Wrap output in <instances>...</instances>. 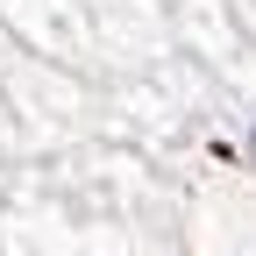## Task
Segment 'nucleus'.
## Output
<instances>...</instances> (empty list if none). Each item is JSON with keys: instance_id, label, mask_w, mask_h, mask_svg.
I'll return each instance as SVG.
<instances>
[{"instance_id": "20e7f679", "label": "nucleus", "mask_w": 256, "mask_h": 256, "mask_svg": "<svg viewBox=\"0 0 256 256\" xmlns=\"http://www.w3.org/2000/svg\"><path fill=\"white\" fill-rule=\"evenodd\" d=\"M178 50L206 72V164H228L256 178V43L235 36L220 0H171Z\"/></svg>"}, {"instance_id": "0eeeda50", "label": "nucleus", "mask_w": 256, "mask_h": 256, "mask_svg": "<svg viewBox=\"0 0 256 256\" xmlns=\"http://www.w3.org/2000/svg\"><path fill=\"white\" fill-rule=\"evenodd\" d=\"M178 256H185V249H178Z\"/></svg>"}, {"instance_id": "39448f33", "label": "nucleus", "mask_w": 256, "mask_h": 256, "mask_svg": "<svg viewBox=\"0 0 256 256\" xmlns=\"http://www.w3.org/2000/svg\"><path fill=\"white\" fill-rule=\"evenodd\" d=\"M220 8H228L235 36H249V43H256V0H220Z\"/></svg>"}, {"instance_id": "f257e3e1", "label": "nucleus", "mask_w": 256, "mask_h": 256, "mask_svg": "<svg viewBox=\"0 0 256 256\" xmlns=\"http://www.w3.org/2000/svg\"><path fill=\"white\" fill-rule=\"evenodd\" d=\"M178 185L128 142H72L0 185V256H178Z\"/></svg>"}, {"instance_id": "423d86ee", "label": "nucleus", "mask_w": 256, "mask_h": 256, "mask_svg": "<svg viewBox=\"0 0 256 256\" xmlns=\"http://www.w3.org/2000/svg\"><path fill=\"white\" fill-rule=\"evenodd\" d=\"M0 185H8V164H0Z\"/></svg>"}, {"instance_id": "f03ea898", "label": "nucleus", "mask_w": 256, "mask_h": 256, "mask_svg": "<svg viewBox=\"0 0 256 256\" xmlns=\"http://www.w3.org/2000/svg\"><path fill=\"white\" fill-rule=\"evenodd\" d=\"M0 22L92 92H121L178 57L171 0H0Z\"/></svg>"}, {"instance_id": "7ed1b4c3", "label": "nucleus", "mask_w": 256, "mask_h": 256, "mask_svg": "<svg viewBox=\"0 0 256 256\" xmlns=\"http://www.w3.org/2000/svg\"><path fill=\"white\" fill-rule=\"evenodd\" d=\"M92 136H107V100L72 72H57L50 57H36L0 22V164L14 171Z\"/></svg>"}]
</instances>
